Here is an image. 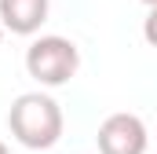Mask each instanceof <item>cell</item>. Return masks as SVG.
<instances>
[{
	"instance_id": "1",
	"label": "cell",
	"mask_w": 157,
	"mask_h": 154,
	"mask_svg": "<svg viewBox=\"0 0 157 154\" xmlns=\"http://www.w3.org/2000/svg\"><path fill=\"white\" fill-rule=\"evenodd\" d=\"M7 128L26 151H51L62 140L66 117L48 92H22L7 110Z\"/></svg>"
},
{
	"instance_id": "2",
	"label": "cell",
	"mask_w": 157,
	"mask_h": 154,
	"mask_svg": "<svg viewBox=\"0 0 157 154\" xmlns=\"http://www.w3.org/2000/svg\"><path fill=\"white\" fill-rule=\"evenodd\" d=\"M77 70H80V51L70 37L48 33V37H37L26 48V74L44 88L70 84L77 77Z\"/></svg>"
},
{
	"instance_id": "3",
	"label": "cell",
	"mask_w": 157,
	"mask_h": 154,
	"mask_svg": "<svg viewBox=\"0 0 157 154\" xmlns=\"http://www.w3.org/2000/svg\"><path fill=\"white\" fill-rule=\"evenodd\" d=\"M99 154H146L150 132L139 114H110L99 125Z\"/></svg>"
},
{
	"instance_id": "4",
	"label": "cell",
	"mask_w": 157,
	"mask_h": 154,
	"mask_svg": "<svg viewBox=\"0 0 157 154\" xmlns=\"http://www.w3.org/2000/svg\"><path fill=\"white\" fill-rule=\"evenodd\" d=\"M51 0H0V22L15 37H33L48 22Z\"/></svg>"
},
{
	"instance_id": "5",
	"label": "cell",
	"mask_w": 157,
	"mask_h": 154,
	"mask_svg": "<svg viewBox=\"0 0 157 154\" xmlns=\"http://www.w3.org/2000/svg\"><path fill=\"white\" fill-rule=\"evenodd\" d=\"M143 37L150 48H157V4L150 7V15H146V22H143Z\"/></svg>"
},
{
	"instance_id": "6",
	"label": "cell",
	"mask_w": 157,
	"mask_h": 154,
	"mask_svg": "<svg viewBox=\"0 0 157 154\" xmlns=\"http://www.w3.org/2000/svg\"><path fill=\"white\" fill-rule=\"evenodd\" d=\"M0 154H11V151H7V147H4V143H0Z\"/></svg>"
},
{
	"instance_id": "7",
	"label": "cell",
	"mask_w": 157,
	"mask_h": 154,
	"mask_svg": "<svg viewBox=\"0 0 157 154\" xmlns=\"http://www.w3.org/2000/svg\"><path fill=\"white\" fill-rule=\"evenodd\" d=\"M143 4H150V7H154V4H157V0H143Z\"/></svg>"
},
{
	"instance_id": "8",
	"label": "cell",
	"mask_w": 157,
	"mask_h": 154,
	"mask_svg": "<svg viewBox=\"0 0 157 154\" xmlns=\"http://www.w3.org/2000/svg\"><path fill=\"white\" fill-rule=\"evenodd\" d=\"M0 37H4V22H0Z\"/></svg>"
}]
</instances>
